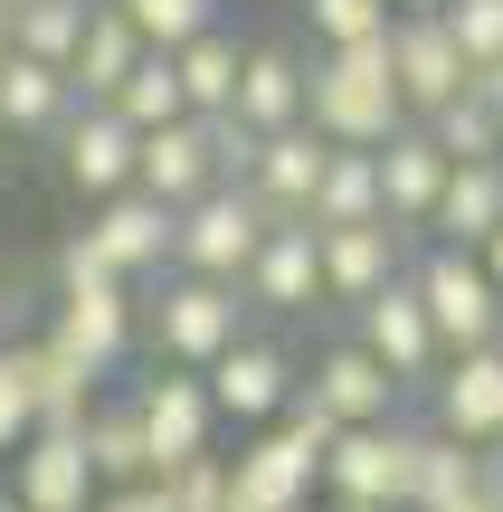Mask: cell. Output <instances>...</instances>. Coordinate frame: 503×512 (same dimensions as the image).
Here are the masks:
<instances>
[{
  "label": "cell",
  "mask_w": 503,
  "mask_h": 512,
  "mask_svg": "<svg viewBox=\"0 0 503 512\" xmlns=\"http://www.w3.org/2000/svg\"><path fill=\"white\" fill-rule=\"evenodd\" d=\"M238 304H247V313H314V304H323L314 228H266L257 256H247V275H238Z\"/></svg>",
  "instance_id": "obj_17"
},
{
  "label": "cell",
  "mask_w": 503,
  "mask_h": 512,
  "mask_svg": "<svg viewBox=\"0 0 503 512\" xmlns=\"http://www.w3.org/2000/svg\"><path fill=\"white\" fill-rule=\"evenodd\" d=\"M171 86H181V114H228L238 95V29H200L190 48H171Z\"/></svg>",
  "instance_id": "obj_27"
},
{
  "label": "cell",
  "mask_w": 503,
  "mask_h": 512,
  "mask_svg": "<svg viewBox=\"0 0 503 512\" xmlns=\"http://www.w3.org/2000/svg\"><path fill=\"white\" fill-rule=\"evenodd\" d=\"M503 228V171L494 162H447V181H437V209H428V228L418 238L428 247H485Z\"/></svg>",
  "instance_id": "obj_22"
},
{
  "label": "cell",
  "mask_w": 503,
  "mask_h": 512,
  "mask_svg": "<svg viewBox=\"0 0 503 512\" xmlns=\"http://www.w3.org/2000/svg\"><path fill=\"white\" fill-rule=\"evenodd\" d=\"M86 512H171V503H162V484H114V494H95Z\"/></svg>",
  "instance_id": "obj_37"
},
{
  "label": "cell",
  "mask_w": 503,
  "mask_h": 512,
  "mask_svg": "<svg viewBox=\"0 0 503 512\" xmlns=\"http://www.w3.org/2000/svg\"><path fill=\"white\" fill-rule=\"evenodd\" d=\"M10 494L29 512H86L95 503V475H86V446H76V427H29L10 456Z\"/></svg>",
  "instance_id": "obj_18"
},
{
  "label": "cell",
  "mask_w": 503,
  "mask_h": 512,
  "mask_svg": "<svg viewBox=\"0 0 503 512\" xmlns=\"http://www.w3.org/2000/svg\"><path fill=\"white\" fill-rule=\"evenodd\" d=\"M323 512H371V503H323Z\"/></svg>",
  "instance_id": "obj_41"
},
{
  "label": "cell",
  "mask_w": 503,
  "mask_h": 512,
  "mask_svg": "<svg viewBox=\"0 0 503 512\" xmlns=\"http://www.w3.org/2000/svg\"><path fill=\"white\" fill-rule=\"evenodd\" d=\"M409 294H418V313H428V332H437L447 361L503 342V294L485 285V266H475L466 247H418L409 256Z\"/></svg>",
  "instance_id": "obj_3"
},
{
  "label": "cell",
  "mask_w": 503,
  "mask_h": 512,
  "mask_svg": "<svg viewBox=\"0 0 503 512\" xmlns=\"http://www.w3.org/2000/svg\"><path fill=\"white\" fill-rule=\"evenodd\" d=\"M475 484H485V446H456V437H428V427H418L409 512H456V503H475Z\"/></svg>",
  "instance_id": "obj_29"
},
{
  "label": "cell",
  "mask_w": 503,
  "mask_h": 512,
  "mask_svg": "<svg viewBox=\"0 0 503 512\" xmlns=\"http://www.w3.org/2000/svg\"><path fill=\"white\" fill-rule=\"evenodd\" d=\"M86 10L95 0H19L0 29H10V57H38V67H57L67 76V48H76V29H86Z\"/></svg>",
  "instance_id": "obj_30"
},
{
  "label": "cell",
  "mask_w": 503,
  "mask_h": 512,
  "mask_svg": "<svg viewBox=\"0 0 503 512\" xmlns=\"http://www.w3.org/2000/svg\"><path fill=\"white\" fill-rule=\"evenodd\" d=\"M428 408H437V427H428V437L494 446V437H503V342H485V351H456V361H437V380H428Z\"/></svg>",
  "instance_id": "obj_10"
},
{
  "label": "cell",
  "mask_w": 503,
  "mask_h": 512,
  "mask_svg": "<svg viewBox=\"0 0 503 512\" xmlns=\"http://www.w3.org/2000/svg\"><path fill=\"white\" fill-rule=\"evenodd\" d=\"M371 181H380V219H390L399 238H418L428 209H437V181H447V152H437L418 124H399L390 143L371 152Z\"/></svg>",
  "instance_id": "obj_19"
},
{
  "label": "cell",
  "mask_w": 503,
  "mask_h": 512,
  "mask_svg": "<svg viewBox=\"0 0 503 512\" xmlns=\"http://www.w3.org/2000/svg\"><path fill=\"white\" fill-rule=\"evenodd\" d=\"M114 124H124V133H162V124H181V86H171V57H133V76H124V86H114Z\"/></svg>",
  "instance_id": "obj_31"
},
{
  "label": "cell",
  "mask_w": 503,
  "mask_h": 512,
  "mask_svg": "<svg viewBox=\"0 0 503 512\" xmlns=\"http://www.w3.org/2000/svg\"><path fill=\"white\" fill-rule=\"evenodd\" d=\"M0 512H29V503H19V494H10V484H0Z\"/></svg>",
  "instance_id": "obj_40"
},
{
  "label": "cell",
  "mask_w": 503,
  "mask_h": 512,
  "mask_svg": "<svg viewBox=\"0 0 503 512\" xmlns=\"http://www.w3.org/2000/svg\"><path fill=\"white\" fill-rule=\"evenodd\" d=\"M428 133L437 152H447V162H494V133H503V114H485V105H466V95H447V105L428 114Z\"/></svg>",
  "instance_id": "obj_33"
},
{
  "label": "cell",
  "mask_w": 503,
  "mask_h": 512,
  "mask_svg": "<svg viewBox=\"0 0 503 512\" xmlns=\"http://www.w3.org/2000/svg\"><path fill=\"white\" fill-rule=\"evenodd\" d=\"M399 124H409V105L390 86V29L361 48L304 57V133H323L333 152H380Z\"/></svg>",
  "instance_id": "obj_1"
},
{
  "label": "cell",
  "mask_w": 503,
  "mask_h": 512,
  "mask_svg": "<svg viewBox=\"0 0 503 512\" xmlns=\"http://www.w3.org/2000/svg\"><path fill=\"white\" fill-rule=\"evenodd\" d=\"M10 351H19V380H29V418H38V427H86V408H95V370L67 361L48 332H38V342H10Z\"/></svg>",
  "instance_id": "obj_24"
},
{
  "label": "cell",
  "mask_w": 503,
  "mask_h": 512,
  "mask_svg": "<svg viewBox=\"0 0 503 512\" xmlns=\"http://www.w3.org/2000/svg\"><path fill=\"white\" fill-rule=\"evenodd\" d=\"M428 10H447V0H390V19H428Z\"/></svg>",
  "instance_id": "obj_39"
},
{
  "label": "cell",
  "mask_w": 503,
  "mask_h": 512,
  "mask_svg": "<svg viewBox=\"0 0 503 512\" xmlns=\"http://www.w3.org/2000/svg\"><path fill=\"white\" fill-rule=\"evenodd\" d=\"M390 86H399V105H409V124H428V114L466 86V57L447 48L437 10L428 19H390Z\"/></svg>",
  "instance_id": "obj_20"
},
{
  "label": "cell",
  "mask_w": 503,
  "mask_h": 512,
  "mask_svg": "<svg viewBox=\"0 0 503 512\" xmlns=\"http://www.w3.org/2000/svg\"><path fill=\"white\" fill-rule=\"evenodd\" d=\"M133 57H143V38L114 19V0H95L86 29H76V48H67V95L76 105H114V86L133 76Z\"/></svg>",
  "instance_id": "obj_23"
},
{
  "label": "cell",
  "mask_w": 503,
  "mask_h": 512,
  "mask_svg": "<svg viewBox=\"0 0 503 512\" xmlns=\"http://www.w3.org/2000/svg\"><path fill=\"white\" fill-rule=\"evenodd\" d=\"M295 389H304V399H314L333 427H390V418H399L390 370H380L361 342H333V351L314 361V380H295Z\"/></svg>",
  "instance_id": "obj_15"
},
{
  "label": "cell",
  "mask_w": 503,
  "mask_h": 512,
  "mask_svg": "<svg viewBox=\"0 0 503 512\" xmlns=\"http://www.w3.org/2000/svg\"><path fill=\"white\" fill-rule=\"evenodd\" d=\"M314 266H323V304H371L390 275H409V238H399L390 219L371 228H314Z\"/></svg>",
  "instance_id": "obj_13"
},
{
  "label": "cell",
  "mask_w": 503,
  "mask_h": 512,
  "mask_svg": "<svg viewBox=\"0 0 503 512\" xmlns=\"http://www.w3.org/2000/svg\"><path fill=\"white\" fill-rule=\"evenodd\" d=\"M228 512H314V456L285 427H257V446L228 456Z\"/></svg>",
  "instance_id": "obj_14"
},
{
  "label": "cell",
  "mask_w": 503,
  "mask_h": 512,
  "mask_svg": "<svg viewBox=\"0 0 503 512\" xmlns=\"http://www.w3.org/2000/svg\"><path fill=\"white\" fill-rule=\"evenodd\" d=\"M0 48H10V29H0Z\"/></svg>",
  "instance_id": "obj_44"
},
{
  "label": "cell",
  "mask_w": 503,
  "mask_h": 512,
  "mask_svg": "<svg viewBox=\"0 0 503 512\" xmlns=\"http://www.w3.org/2000/svg\"><path fill=\"white\" fill-rule=\"evenodd\" d=\"M200 389H209V408H219V427H276V408L295 399V361H285L266 332H238V342L200 370Z\"/></svg>",
  "instance_id": "obj_7"
},
{
  "label": "cell",
  "mask_w": 503,
  "mask_h": 512,
  "mask_svg": "<svg viewBox=\"0 0 503 512\" xmlns=\"http://www.w3.org/2000/svg\"><path fill=\"white\" fill-rule=\"evenodd\" d=\"M475 266H485V285L503 294V228H494V238H485V247H475Z\"/></svg>",
  "instance_id": "obj_38"
},
{
  "label": "cell",
  "mask_w": 503,
  "mask_h": 512,
  "mask_svg": "<svg viewBox=\"0 0 503 512\" xmlns=\"http://www.w3.org/2000/svg\"><path fill=\"white\" fill-rule=\"evenodd\" d=\"M114 19H124L152 57H171V48H190L200 29H219V0H114Z\"/></svg>",
  "instance_id": "obj_32"
},
{
  "label": "cell",
  "mask_w": 503,
  "mask_h": 512,
  "mask_svg": "<svg viewBox=\"0 0 503 512\" xmlns=\"http://www.w3.org/2000/svg\"><path fill=\"white\" fill-rule=\"evenodd\" d=\"M86 247L105 256L114 285H152V275H171V209L143 200V190H114V200H95Z\"/></svg>",
  "instance_id": "obj_9"
},
{
  "label": "cell",
  "mask_w": 503,
  "mask_h": 512,
  "mask_svg": "<svg viewBox=\"0 0 503 512\" xmlns=\"http://www.w3.org/2000/svg\"><path fill=\"white\" fill-rule=\"evenodd\" d=\"M371 219H380L371 152H323V171H314V200H304V228H371Z\"/></svg>",
  "instance_id": "obj_28"
},
{
  "label": "cell",
  "mask_w": 503,
  "mask_h": 512,
  "mask_svg": "<svg viewBox=\"0 0 503 512\" xmlns=\"http://www.w3.org/2000/svg\"><path fill=\"white\" fill-rule=\"evenodd\" d=\"M57 162H67V181H76V200H114V190H133V133L114 124L105 105H76L67 124H57Z\"/></svg>",
  "instance_id": "obj_21"
},
{
  "label": "cell",
  "mask_w": 503,
  "mask_h": 512,
  "mask_svg": "<svg viewBox=\"0 0 503 512\" xmlns=\"http://www.w3.org/2000/svg\"><path fill=\"white\" fill-rule=\"evenodd\" d=\"M133 190H143V200H162L171 219H181L190 200H209V190H228V181H219L209 133L181 114V124H162V133H133Z\"/></svg>",
  "instance_id": "obj_12"
},
{
  "label": "cell",
  "mask_w": 503,
  "mask_h": 512,
  "mask_svg": "<svg viewBox=\"0 0 503 512\" xmlns=\"http://www.w3.org/2000/svg\"><path fill=\"white\" fill-rule=\"evenodd\" d=\"M352 342L371 351L380 370H390V389H428L437 380V361H447V351H437V332H428V313H418V294H409V275H390V285L371 294V304L352 313Z\"/></svg>",
  "instance_id": "obj_8"
},
{
  "label": "cell",
  "mask_w": 503,
  "mask_h": 512,
  "mask_svg": "<svg viewBox=\"0 0 503 512\" xmlns=\"http://www.w3.org/2000/svg\"><path fill=\"white\" fill-rule=\"evenodd\" d=\"M494 171H503V133H494Z\"/></svg>",
  "instance_id": "obj_42"
},
{
  "label": "cell",
  "mask_w": 503,
  "mask_h": 512,
  "mask_svg": "<svg viewBox=\"0 0 503 512\" xmlns=\"http://www.w3.org/2000/svg\"><path fill=\"white\" fill-rule=\"evenodd\" d=\"M437 29H447V48L466 67H503V0H447Z\"/></svg>",
  "instance_id": "obj_34"
},
{
  "label": "cell",
  "mask_w": 503,
  "mask_h": 512,
  "mask_svg": "<svg viewBox=\"0 0 503 512\" xmlns=\"http://www.w3.org/2000/svg\"><path fill=\"white\" fill-rule=\"evenodd\" d=\"M29 380H19V351L0 342V456H19V437H29Z\"/></svg>",
  "instance_id": "obj_36"
},
{
  "label": "cell",
  "mask_w": 503,
  "mask_h": 512,
  "mask_svg": "<svg viewBox=\"0 0 503 512\" xmlns=\"http://www.w3.org/2000/svg\"><path fill=\"white\" fill-rule=\"evenodd\" d=\"M10 10H19V0H0V19H10Z\"/></svg>",
  "instance_id": "obj_43"
},
{
  "label": "cell",
  "mask_w": 503,
  "mask_h": 512,
  "mask_svg": "<svg viewBox=\"0 0 503 512\" xmlns=\"http://www.w3.org/2000/svg\"><path fill=\"white\" fill-rule=\"evenodd\" d=\"M48 342L67 351V361H86L95 380H105V370H124V351H133V285H114V275L67 285V294H57Z\"/></svg>",
  "instance_id": "obj_11"
},
{
  "label": "cell",
  "mask_w": 503,
  "mask_h": 512,
  "mask_svg": "<svg viewBox=\"0 0 503 512\" xmlns=\"http://www.w3.org/2000/svg\"><path fill=\"white\" fill-rule=\"evenodd\" d=\"M228 114H238L247 133L304 124V48H295V38H257V48H238V95H228Z\"/></svg>",
  "instance_id": "obj_16"
},
{
  "label": "cell",
  "mask_w": 503,
  "mask_h": 512,
  "mask_svg": "<svg viewBox=\"0 0 503 512\" xmlns=\"http://www.w3.org/2000/svg\"><path fill=\"white\" fill-rule=\"evenodd\" d=\"M124 408H133V427H143L152 475H171V465H190V456H219V408H209L200 370H162L152 361V380H133Z\"/></svg>",
  "instance_id": "obj_5"
},
{
  "label": "cell",
  "mask_w": 503,
  "mask_h": 512,
  "mask_svg": "<svg viewBox=\"0 0 503 512\" xmlns=\"http://www.w3.org/2000/svg\"><path fill=\"white\" fill-rule=\"evenodd\" d=\"M409 475H418V427H342L323 446L314 484L323 503H371V512H409Z\"/></svg>",
  "instance_id": "obj_4"
},
{
  "label": "cell",
  "mask_w": 503,
  "mask_h": 512,
  "mask_svg": "<svg viewBox=\"0 0 503 512\" xmlns=\"http://www.w3.org/2000/svg\"><path fill=\"white\" fill-rule=\"evenodd\" d=\"M133 332H152L162 370H209L247 332V304L238 285H209V275H152V304H133Z\"/></svg>",
  "instance_id": "obj_2"
},
{
  "label": "cell",
  "mask_w": 503,
  "mask_h": 512,
  "mask_svg": "<svg viewBox=\"0 0 503 512\" xmlns=\"http://www.w3.org/2000/svg\"><path fill=\"white\" fill-rule=\"evenodd\" d=\"M304 19H314V48H361L390 29V0H304Z\"/></svg>",
  "instance_id": "obj_35"
},
{
  "label": "cell",
  "mask_w": 503,
  "mask_h": 512,
  "mask_svg": "<svg viewBox=\"0 0 503 512\" xmlns=\"http://www.w3.org/2000/svg\"><path fill=\"white\" fill-rule=\"evenodd\" d=\"M76 446H86L95 494H114V484H152L143 427H133V408H124V399H95V408H86V427H76Z\"/></svg>",
  "instance_id": "obj_26"
},
{
  "label": "cell",
  "mask_w": 503,
  "mask_h": 512,
  "mask_svg": "<svg viewBox=\"0 0 503 512\" xmlns=\"http://www.w3.org/2000/svg\"><path fill=\"white\" fill-rule=\"evenodd\" d=\"M67 114H76L67 76L38 67V57H10V48H0V143H10V133H57Z\"/></svg>",
  "instance_id": "obj_25"
},
{
  "label": "cell",
  "mask_w": 503,
  "mask_h": 512,
  "mask_svg": "<svg viewBox=\"0 0 503 512\" xmlns=\"http://www.w3.org/2000/svg\"><path fill=\"white\" fill-rule=\"evenodd\" d=\"M266 219L247 209V190H209L171 219V275H209V285H238L247 256H257Z\"/></svg>",
  "instance_id": "obj_6"
}]
</instances>
